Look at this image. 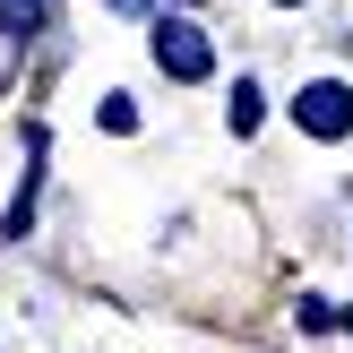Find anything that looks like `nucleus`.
Returning a JSON list of instances; mask_svg holds the SVG:
<instances>
[{
    "label": "nucleus",
    "mask_w": 353,
    "mask_h": 353,
    "mask_svg": "<svg viewBox=\"0 0 353 353\" xmlns=\"http://www.w3.org/2000/svg\"><path fill=\"white\" fill-rule=\"evenodd\" d=\"M233 130H241V138L259 130V86H250V78H233Z\"/></svg>",
    "instance_id": "20e7f679"
},
{
    "label": "nucleus",
    "mask_w": 353,
    "mask_h": 353,
    "mask_svg": "<svg viewBox=\"0 0 353 353\" xmlns=\"http://www.w3.org/2000/svg\"><path fill=\"white\" fill-rule=\"evenodd\" d=\"M52 17V0H0V34H34Z\"/></svg>",
    "instance_id": "7ed1b4c3"
},
{
    "label": "nucleus",
    "mask_w": 353,
    "mask_h": 353,
    "mask_svg": "<svg viewBox=\"0 0 353 353\" xmlns=\"http://www.w3.org/2000/svg\"><path fill=\"white\" fill-rule=\"evenodd\" d=\"M155 69L181 78V86H199V78H216V43H207L190 17H155Z\"/></svg>",
    "instance_id": "f257e3e1"
},
{
    "label": "nucleus",
    "mask_w": 353,
    "mask_h": 353,
    "mask_svg": "<svg viewBox=\"0 0 353 353\" xmlns=\"http://www.w3.org/2000/svg\"><path fill=\"white\" fill-rule=\"evenodd\" d=\"M293 121H302L310 138H345V130H353V86H336V78L302 86V103H293Z\"/></svg>",
    "instance_id": "f03ea898"
}]
</instances>
